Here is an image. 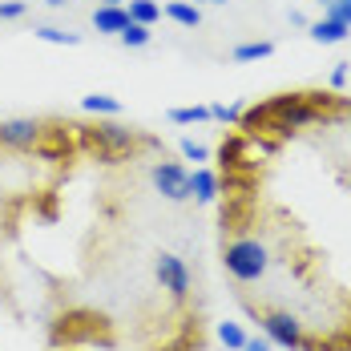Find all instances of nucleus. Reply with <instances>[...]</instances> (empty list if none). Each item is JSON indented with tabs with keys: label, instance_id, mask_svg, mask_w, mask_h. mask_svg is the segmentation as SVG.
<instances>
[{
	"label": "nucleus",
	"instance_id": "f257e3e1",
	"mask_svg": "<svg viewBox=\"0 0 351 351\" xmlns=\"http://www.w3.org/2000/svg\"><path fill=\"white\" fill-rule=\"evenodd\" d=\"M222 263H226V275H230V279L258 282L271 271V250H267V243H258V239H250V234H239V239L226 243Z\"/></svg>",
	"mask_w": 351,
	"mask_h": 351
},
{
	"label": "nucleus",
	"instance_id": "f03ea898",
	"mask_svg": "<svg viewBox=\"0 0 351 351\" xmlns=\"http://www.w3.org/2000/svg\"><path fill=\"white\" fill-rule=\"evenodd\" d=\"M149 182H154V190L166 198V202H190V170L182 166V162H154V170H149Z\"/></svg>",
	"mask_w": 351,
	"mask_h": 351
},
{
	"label": "nucleus",
	"instance_id": "7ed1b4c3",
	"mask_svg": "<svg viewBox=\"0 0 351 351\" xmlns=\"http://www.w3.org/2000/svg\"><path fill=\"white\" fill-rule=\"evenodd\" d=\"M258 323H263V335L271 339V348H287V351L303 348V323H299V315H291V311H267Z\"/></svg>",
	"mask_w": 351,
	"mask_h": 351
},
{
	"label": "nucleus",
	"instance_id": "20e7f679",
	"mask_svg": "<svg viewBox=\"0 0 351 351\" xmlns=\"http://www.w3.org/2000/svg\"><path fill=\"white\" fill-rule=\"evenodd\" d=\"M263 113H267V117H275V130H303V125H311V121H315V109L307 106L299 93H282V97H275Z\"/></svg>",
	"mask_w": 351,
	"mask_h": 351
},
{
	"label": "nucleus",
	"instance_id": "39448f33",
	"mask_svg": "<svg viewBox=\"0 0 351 351\" xmlns=\"http://www.w3.org/2000/svg\"><path fill=\"white\" fill-rule=\"evenodd\" d=\"M154 275H158L162 291H166L170 299H186V291H190V267H186V258H182V254L162 250V254H158V263H154Z\"/></svg>",
	"mask_w": 351,
	"mask_h": 351
},
{
	"label": "nucleus",
	"instance_id": "423d86ee",
	"mask_svg": "<svg viewBox=\"0 0 351 351\" xmlns=\"http://www.w3.org/2000/svg\"><path fill=\"white\" fill-rule=\"evenodd\" d=\"M45 138V125L36 117H8L0 121V145L4 149H36Z\"/></svg>",
	"mask_w": 351,
	"mask_h": 351
},
{
	"label": "nucleus",
	"instance_id": "0eeeda50",
	"mask_svg": "<svg viewBox=\"0 0 351 351\" xmlns=\"http://www.w3.org/2000/svg\"><path fill=\"white\" fill-rule=\"evenodd\" d=\"M89 141H93L109 162H113V158H121V154H134L138 134L125 130V125H97V130H89Z\"/></svg>",
	"mask_w": 351,
	"mask_h": 351
},
{
	"label": "nucleus",
	"instance_id": "6e6552de",
	"mask_svg": "<svg viewBox=\"0 0 351 351\" xmlns=\"http://www.w3.org/2000/svg\"><path fill=\"white\" fill-rule=\"evenodd\" d=\"M130 25V8L125 4H97L93 8V29L101 36H117Z\"/></svg>",
	"mask_w": 351,
	"mask_h": 351
},
{
	"label": "nucleus",
	"instance_id": "1a4fd4ad",
	"mask_svg": "<svg viewBox=\"0 0 351 351\" xmlns=\"http://www.w3.org/2000/svg\"><path fill=\"white\" fill-rule=\"evenodd\" d=\"M218 194H222V186H218V174H214V170H206V166L190 170V198H194V202L210 206V202H218Z\"/></svg>",
	"mask_w": 351,
	"mask_h": 351
},
{
	"label": "nucleus",
	"instance_id": "9d476101",
	"mask_svg": "<svg viewBox=\"0 0 351 351\" xmlns=\"http://www.w3.org/2000/svg\"><path fill=\"white\" fill-rule=\"evenodd\" d=\"M307 33H311V40H315V45H343V40L351 36V25L335 21V16H319V21H311V25H307Z\"/></svg>",
	"mask_w": 351,
	"mask_h": 351
},
{
	"label": "nucleus",
	"instance_id": "9b49d317",
	"mask_svg": "<svg viewBox=\"0 0 351 351\" xmlns=\"http://www.w3.org/2000/svg\"><path fill=\"white\" fill-rule=\"evenodd\" d=\"M162 16H170L174 25H182V29H198V25H202V8L190 4V0H170V4L162 8Z\"/></svg>",
	"mask_w": 351,
	"mask_h": 351
},
{
	"label": "nucleus",
	"instance_id": "f8f14e48",
	"mask_svg": "<svg viewBox=\"0 0 351 351\" xmlns=\"http://www.w3.org/2000/svg\"><path fill=\"white\" fill-rule=\"evenodd\" d=\"M125 8H130V21L134 25H145V29H154L162 21V4L158 0H130Z\"/></svg>",
	"mask_w": 351,
	"mask_h": 351
},
{
	"label": "nucleus",
	"instance_id": "ddd939ff",
	"mask_svg": "<svg viewBox=\"0 0 351 351\" xmlns=\"http://www.w3.org/2000/svg\"><path fill=\"white\" fill-rule=\"evenodd\" d=\"M81 109L85 113H97V117H117L121 113V101L109 97V93H89V97H81Z\"/></svg>",
	"mask_w": 351,
	"mask_h": 351
},
{
	"label": "nucleus",
	"instance_id": "4468645a",
	"mask_svg": "<svg viewBox=\"0 0 351 351\" xmlns=\"http://www.w3.org/2000/svg\"><path fill=\"white\" fill-rule=\"evenodd\" d=\"M271 53H275L271 40H246V45L234 49V61H239V65H246V61H267Z\"/></svg>",
	"mask_w": 351,
	"mask_h": 351
},
{
	"label": "nucleus",
	"instance_id": "2eb2a0df",
	"mask_svg": "<svg viewBox=\"0 0 351 351\" xmlns=\"http://www.w3.org/2000/svg\"><path fill=\"white\" fill-rule=\"evenodd\" d=\"M218 343H222V348H230V351H243V343H246L243 323H234V319H222V323H218Z\"/></svg>",
	"mask_w": 351,
	"mask_h": 351
},
{
	"label": "nucleus",
	"instance_id": "dca6fc26",
	"mask_svg": "<svg viewBox=\"0 0 351 351\" xmlns=\"http://www.w3.org/2000/svg\"><path fill=\"white\" fill-rule=\"evenodd\" d=\"M149 36H154V29H145V25H134V21H130V25L117 33V40H121L125 49H145V45H149Z\"/></svg>",
	"mask_w": 351,
	"mask_h": 351
},
{
	"label": "nucleus",
	"instance_id": "f3484780",
	"mask_svg": "<svg viewBox=\"0 0 351 351\" xmlns=\"http://www.w3.org/2000/svg\"><path fill=\"white\" fill-rule=\"evenodd\" d=\"M210 117V106H178L170 109V121L174 125H194V121H206Z\"/></svg>",
	"mask_w": 351,
	"mask_h": 351
},
{
	"label": "nucleus",
	"instance_id": "a211bd4d",
	"mask_svg": "<svg viewBox=\"0 0 351 351\" xmlns=\"http://www.w3.org/2000/svg\"><path fill=\"white\" fill-rule=\"evenodd\" d=\"M40 40H49V45H81V36L69 33V29H57V25H40V29H33Z\"/></svg>",
	"mask_w": 351,
	"mask_h": 351
},
{
	"label": "nucleus",
	"instance_id": "6ab92c4d",
	"mask_svg": "<svg viewBox=\"0 0 351 351\" xmlns=\"http://www.w3.org/2000/svg\"><path fill=\"white\" fill-rule=\"evenodd\" d=\"M178 149H182L186 162H206V158H210V149H206L202 141H194V138H182L178 141Z\"/></svg>",
	"mask_w": 351,
	"mask_h": 351
},
{
	"label": "nucleus",
	"instance_id": "aec40b11",
	"mask_svg": "<svg viewBox=\"0 0 351 351\" xmlns=\"http://www.w3.org/2000/svg\"><path fill=\"white\" fill-rule=\"evenodd\" d=\"M29 12V0H0V21H21Z\"/></svg>",
	"mask_w": 351,
	"mask_h": 351
},
{
	"label": "nucleus",
	"instance_id": "412c9836",
	"mask_svg": "<svg viewBox=\"0 0 351 351\" xmlns=\"http://www.w3.org/2000/svg\"><path fill=\"white\" fill-rule=\"evenodd\" d=\"M210 117L230 125V121H243V106H210Z\"/></svg>",
	"mask_w": 351,
	"mask_h": 351
},
{
	"label": "nucleus",
	"instance_id": "4be33fe9",
	"mask_svg": "<svg viewBox=\"0 0 351 351\" xmlns=\"http://www.w3.org/2000/svg\"><path fill=\"white\" fill-rule=\"evenodd\" d=\"M323 16H335V21L351 25V0H331V4H323Z\"/></svg>",
	"mask_w": 351,
	"mask_h": 351
},
{
	"label": "nucleus",
	"instance_id": "5701e85b",
	"mask_svg": "<svg viewBox=\"0 0 351 351\" xmlns=\"http://www.w3.org/2000/svg\"><path fill=\"white\" fill-rule=\"evenodd\" d=\"M243 351H275V348H271V339H267V335H246Z\"/></svg>",
	"mask_w": 351,
	"mask_h": 351
},
{
	"label": "nucleus",
	"instance_id": "b1692460",
	"mask_svg": "<svg viewBox=\"0 0 351 351\" xmlns=\"http://www.w3.org/2000/svg\"><path fill=\"white\" fill-rule=\"evenodd\" d=\"M348 77H351V65H335V69H331V85H335V89H343V85H348Z\"/></svg>",
	"mask_w": 351,
	"mask_h": 351
},
{
	"label": "nucleus",
	"instance_id": "393cba45",
	"mask_svg": "<svg viewBox=\"0 0 351 351\" xmlns=\"http://www.w3.org/2000/svg\"><path fill=\"white\" fill-rule=\"evenodd\" d=\"M291 25H299V29H307V25H311V21H307V16H303V12H299V8H291Z\"/></svg>",
	"mask_w": 351,
	"mask_h": 351
},
{
	"label": "nucleus",
	"instance_id": "a878e982",
	"mask_svg": "<svg viewBox=\"0 0 351 351\" xmlns=\"http://www.w3.org/2000/svg\"><path fill=\"white\" fill-rule=\"evenodd\" d=\"M45 4H49V8H65L69 0H45Z\"/></svg>",
	"mask_w": 351,
	"mask_h": 351
},
{
	"label": "nucleus",
	"instance_id": "bb28decb",
	"mask_svg": "<svg viewBox=\"0 0 351 351\" xmlns=\"http://www.w3.org/2000/svg\"><path fill=\"white\" fill-rule=\"evenodd\" d=\"M194 4H226V0H194Z\"/></svg>",
	"mask_w": 351,
	"mask_h": 351
},
{
	"label": "nucleus",
	"instance_id": "cd10ccee",
	"mask_svg": "<svg viewBox=\"0 0 351 351\" xmlns=\"http://www.w3.org/2000/svg\"><path fill=\"white\" fill-rule=\"evenodd\" d=\"M101 4H125V0H101Z\"/></svg>",
	"mask_w": 351,
	"mask_h": 351
}]
</instances>
